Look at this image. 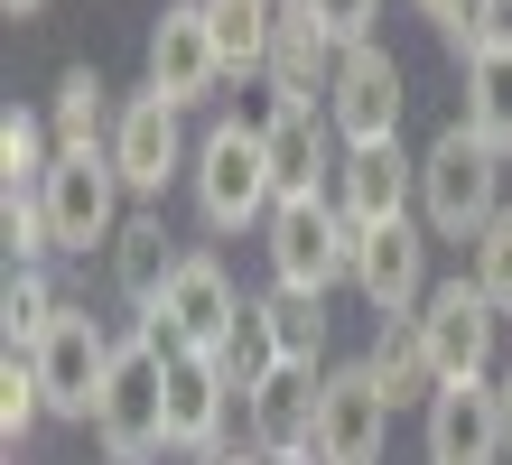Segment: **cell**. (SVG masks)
Wrapping results in <instances>:
<instances>
[{
    "label": "cell",
    "instance_id": "obj_34",
    "mask_svg": "<svg viewBox=\"0 0 512 465\" xmlns=\"http://www.w3.org/2000/svg\"><path fill=\"white\" fill-rule=\"evenodd\" d=\"M0 10H10V19H38V10H47V0H0Z\"/></svg>",
    "mask_w": 512,
    "mask_h": 465
},
{
    "label": "cell",
    "instance_id": "obj_6",
    "mask_svg": "<svg viewBox=\"0 0 512 465\" xmlns=\"http://www.w3.org/2000/svg\"><path fill=\"white\" fill-rule=\"evenodd\" d=\"M261 233H270V279L280 289L326 298L336 279H354V224H345L336 196H280Z\"/></svg>",
    "mask_w": 512,
    "mask_h": 465
},
{
    "label": "cell",
    "instance_id": "obj_13",
    "mask_svg": "<svg viewBox=\"0 0 512 465\" xmlns=\"http://www.w3.org/2000/svg\"><path fill=\"white\" fill-rule=\"evenodd\" d=\"M233 410H243V382L224 372V354H168V447H224Z\"/></svg>",
    "mask_w": 512,
    "mask_h": 465
},
{
    "label": "cell",
    "instance_id": "obj_9",
    "mask_svg": "<svg viewBox=\"0 0 512 465\" xmlns=\"http://www.w3.org/2000/svg\"><path fill=\"white\" fill-rule=\"evenodd\" d=\"M401 66H391V47H345L336 56V84H326V121H336V140L345 149H382V140H401Z\"/></svg>",
    "mask_w": 512,
    "mask_h": 465
},
{
    "label": "cell",
    "instance_id": "obj_15",
    "mask_svg": "<svg viewBox=\"0 0 512 465\" xmlns=\"http://www.w3.org/2000/svg\"><path fill=\"white\" fill-rule=\"evenodd\" d=\"M149 84H159L177 112L205 103V93L224 84V56H215V28H205V0H177V10L149 28Z\"/></svg>",
    "mask_w": 512,
    "mask_h": 465
},
{
    "label": "cell",
    "instance_id": "obj_21",
    "mask_svg": "<svg viewBox=\"0 0 512 465\" xmlns=\"http://www.w3.org/2000/svg\"><path fill=\"white\" fill-rule=\"evenodd\" d=\"M280 10L289 0H205V28H215V56H224V84H243L270 66V38H280Z\"/></svg>",
    "mask_w": 512,
    "mask_h": 465
},
{
    "label": "cell",
    "instance_id": "obj_2",
    "mask_svg": "<svg viewBox=\"0 0 512 465\" xmlns=\"http://www.w3.org/2000/svg\"><path fill=\"white\" fill-rule=\"evenodd\" d=\"M187 186H196V214L215 233H243V224H270V205H280V177H270V149H261V131H243V121H215V131L196 140V168H187Z\"/></svg>",
    "mask_w": 512,
    "mask_h": 465
},
{
    "label": "cell",
    "instance_id": "obj_10",
    "mask_svg": "<svg viewBox=\"0 0 512 465\" xmlns=\"http://www.w3.org/2000/svg\"><path fill=\"white\" fill-rule=\"evenodd\" d=\"M112 168H122L131 196H168V177H177V168H196L187 131H177V103H168L159 84L122 93V112H112Z\"/></svg>",
    "mask_w": 512,
    "mask_h": 465
},
{
    "label": "cell",
    "instance_id": "obj_32",
    "mask_svg": "<svg viewBox=\"0 0 512 465\" xmlns=\"http://www.w3.org/2000/svg\"><path fill=\"white\" fill-rule=\"evenodd\" d=\"M280 112H289V93L270 84V75H243V103H233V121H243V131H261V140H270V121H280Z\"/></svg>",
    "mask_w": 512,
    "mask_h": 465
},
{
    "label": "cell",
    "instance_id": "obj_8",
    "mask_svg": "<svg viewBox=\"0 0 512 465\" xmlns=\"http://www.w3.org/2000/svg\"><path fill=\"white\" fill-rule=\"evenodd\" d=\"M391 438V391L373 382V363H326L317 372V465H382Z\"/></svg>",
    "mask_w": 512,
    "mask_h": 465
},
{
    "label": "cell",
    "instance_id": "obj_36",
    "mask_svg": "<svg viewBox=\"0 0 512 465\" xmlns=\"http://www.w3.org/2000/svg\"><path fill=\"white\" fill-rule=\"evenodd\" d=\"M112 465H131V456H112Z\"/></svg>",
    "mask_w": 512,
    "mask_h": 465
},
{
    "label": "cell",
    "instance_id": "obj_37",
    "mask_svg": "<svg viewBox=\"0 0 512 465\" xmlns=\"http://www.w3.org/2000/svg\"><path fill=\"white\" fill-rule=\"evenodd\" d=\"M298 465H317V456H298Z\"/></svg>",
    "mask_w": 512,
    "mask_h": 465
},
{
    "label": "cell",
    "instance_id": "obj_33",
    "mask_svg": "<svg viewBox=\"0 0 512 465\" xmlns=\"http://www.w3.org/2000/svg\"><path fill=\"white\" fill-rule=\"evenodd\" d=\"M196 465H243V447H233V438H224V447H205ZM252 465H270V456H252Z\"/></svg>",
    "mask_w": 512,
    "mask_h": 465
},
{
    "label": "cell",
    "instance_id": "obj_12",
    "mask_svg": "<svg viewBox=\"0 0 512 465\" xmlns=\"http://www.w3.org/2000/svg\"><path fill=\"white\" fill-rule=\"evenodd\" d=\"M503 382H438L429 391V465H503Z\"/></svg>",
    "mask_w": 512,
    "mask_h": 465
},
{
    "label": "cell",
    "instance_id": "obj_18",
    "mask_svg": "<svg viewBox=\"0 0 512 465\" xmlns=\"http://www.w3.org/2000/svg\"><path fill=\"white\" fill-rule=\"evenodd\" d=\"M270 177H280V196H317L326 177H336V121H326V103H289L280 121H270Z\"/></svg>",
    "mask_w": 512,
    "mask_h": 465
},
{
    "label": "cell",
    "instance_id": "obj_24",
    "mask_svg": "<svg viewBox=\"0 0 512 465\" xmlns=\"http://www.w3.org/2000/svg\"><path fill=\"white\" fill-rule=\"evenodd\" d=\"M364 363H373V382L391 391V410L438 391V354H429V335H419V317H382V335H373Z\"/></svg>",
    "mask_w": 512,
    "mask_h": 465
},
{
    "label": "cell",
    "instance_id": "obj_7",
    "mask_svg": "<svg viewBox=\"0 0 512 465\" xmlns=\"http://www.w3.org/2000/svg\"><path fill=\"white\" fill-rule=\"evenodd\" d=\"M112 345L122 335H103V317L94 307H56V326L28 345V363H38V391H47V410L56 419H94V400H103V382H112Z\"/></svg>",
    "mask_w": 512,
    "mask_h": 465
},
{
    "label": "cell",
    "instance_id": "obj_3",
    "mask_svg": "<svg viewBox=\"0 0 512 465\" xmlns=\"http://www.w3.org/2000/svg\"><path fill=\"white\" fill-rule=\"evenodd\" d=\"M94 438H103V456H131V465H149L168 447V354L149 335L112 345V382L94 400Z\"/></svg>",
    "mask_w": 512,
    "mask_h": 465
},
{
    "label": "cell",
    "instance_id": "obj_25",
    "mask_svg": "<svg viewBox=\"0 0 512 465\" xmlns=\"http://www.w3.org/2000/svg\"><path fill=\"white\" fill-rule=\"evenodd\" d=\"M261 317H270V345H280V363H298V372H326V298H308V289H280V279H270Z\"/></svg>",
    "mask_w": 512,
    "mask_h": 465
},
{
    "label": "cell",
    "instance_id": "obj_27",
    "mask_svg": "<svg viewBox=\"0 0 512 465\" xmlns=\"http://www.w3.org/2000/svg\"><path fill=\"white\" fill-rule=\"evenodd\" d=\"M56 307H66V298L47 289V270H10V289H0V326H10V345H19V354L56 326Z\"/></svg>",
    "mask_w": 512,
    "mask_h": 465
},
{
    "label": "cell",
    "instance_id": "obj_31",
    "mask_svg": "<svg viewBox=\"0 0 512 465\" xmlns=\"http://www.w3.org/2000/svg\"><path fill=\"white\" fill-rule=\"evenodd\" d=\"M298 10H308L336 47H364V38H373V19H382V0H298Z\"/></svg>",
    "mask_w": 512,
    "mask_h": 465
},
{
    "label": "cell",
    "instance_id": "obj_4",
    "mask_svg": "<svg viewBox=\"0 0 512 465\" xmlns=\"http://www.w3.org/2000/svg\"><path fill=\"white\" fill-rule=\"evenodd\" d=\"M243 289H233V270L215 261V252H187V270L168 279V298L140 317V335L159 354H224L233 345V326H243Z\"/></svg>",
    "mask_w": 512,
    "mask_h": 465
},
{
    "label": "cell",
    "instance_id": "obj_14",
    "mask_svg": "<svg viewBox=\"0 0 512 465\" xmlns=\"http://www.w3.org/2000/svg\"><path fill=\"white\" fill-rule=\"evenodd\" d=\"M354 289L373 298V317H419L429 307V242H419L410 214L354 233Z\"/></svg>",
    "mask_w": 512,
    "mask_h": 465
},
{
    "label": "cell",
    "instance_id": "obj_22",
    "mask_svg": "<svg viewBox=\"0 0 512 465\" xmlns=\"http://www.w3.org/2000/svg\"><path fill=\"white\" fill-rule=\"evenodd\" d=\"M112 84L94 75V66H66L56 75V93H47V131H56V149H112Z\"/></svg>",
    "mask_w": 512,
    "mask_h": 465
},
{
    "label": "cell",
    "instance_id": "obj_16",
    "mask_svg": "<svg viewBox=\"0 0 512 465\" xmlns=\"http://www.w3.org/2000/svg\"><path fill=\"white\" fill-rule=\"evenodd\" d=\"M243 438H252V456H270V465H298L317 447V372H270L261 391H243Z\"/></svg>",
    "mask_w": 512,
    "mask_h": 465
},
{
    "label": "cell",
    "instance_id": "obj_19",
    "mask_svg": "<svg viewBox=\"0 0 512 465\" xmlns=\"http://www.w3.org/2000/svg\"><path fill=\"white\" fill-rule=\"evenodd\" d=\"M187 270V252H177V233H168V214H131L122 242H112V289H122L140 317L168 298V279Z\"/></svg>",
    "mask_w": 512,
    "mask_h": 465
},
{
    "label": "cell",
    "instance_id": "obj_23",
    "mask_svg": "<svg viewBox=\"0 0 512 465\" xmlns=\"http://www.w3.org/2000/svg\"><path fill=\"white\" fill-rule=\"evenodd\" d=\"M457 121H466V131H485L503 159H512V28H503L494 47L466 56V112Z\"/></svg>",
    "mask_w": 512,
    "mask_h": 465
},
{
    "label": "cell",
    "instance_id": "obj_29",
    "mask_svg": "<svg viewBox=\"0 0 512 465\" xmlns=\"http://www.w3.org/2000/svg\"><path fill=\"white\" fill-rule=\"evenodd\" d=\"M47 419V391H38V363H28L19 345H10V363H0V438H28V428Z\"/></svg>",
    "mask_w": 512,
    "mask_h": 465
},
{
    "label": "cell",
    "instance_id": "obj_20",
    "mask_svg": "<svg viewBox=\"0 0 512 465\" xmlns=\"http://www.w3.org/2000/svg\"><path fill=\"white\" fill-rule=\"evenodd\" d=\"M336 56H345V47H336V38H326V28H317L308 10H298V0H289V10H280V38H270V66H261V75L280 84L289 103H317V93L336 84Z\"/></svg>",
    "mask_w": 512,
    "mask_h": 465
},
{
    "label": "cell",
    "instance_id": "obj_35",
    "mask_svg": "<svg viewBox=\"0 0 512 465\" xmlns=\"http://www.w3.org/2000/svg\"><path fill=\"white\" fill-rule=\"evenodd\" d=\"M419 10H429V19H447V10H457V0H419Z\"/></svg>",
    "mask_w": 512,
    "mask_h": 465
},
{
    "label": "cell",
    "instance_id": "obj_30",
    "mask_svg": "<svg viewBox=\"0 0 512 465\" xmlns=\"http://www.w3.org/2000/svg\"><path fill=\"white\" fill-rule=\"evenodd\" d=\"M466 279H475V289H485L503 317H512V214H494V224L466 242Z\"/></svg>",
    "mask_w": 512,
    "mask_h": 465
},
{
    "label": "cell",
    "instance_id": "obj_28",
    "mask_svg": "<svg viewBox=\"0 0 512 465\" xmlns=\"http://www.w3.org/2000/svg\"><path fill=\"white\" fill-rule=\"evenodd\" d=\"M224 372H233L243 391H261L270 372H289V363H280V345H270V317H261V298L243 307V326H233V345H224Z\"/></svg>",
    "mask_w": 512,
    "mask_h": 465
},
{
    "label": "cell",
    "instance_id": "obj_17",
    "mask_svg": "<svg viewBox=\"0 0 512 465\" xmlns=\"http://www.w3.org/2000/svg\"><path fill=\"white\" fill-rule=\"evenodd\" d=\"M410 196H419V159H401V140H382V149H345V168H336V205H345V224H354V233L401 224Z\"/></svg>",
    "mask_w": 512,
    "mask_h": 465
},
{
    "label": "cell",
    "instance_id": "obj_1",
    "mask_svg": "<svg viewBox=\"0 0 512 465\" xmlns=\"http://www.w3.org/2000/svg\"><path fill=\"white\" fill-rule=\"evenodd\" d=\"M494 214H503V149L485 131H466V121H447L419 149V224L447 242H475Z\"/></svg>",
    "mask_w": 512,
    "mask_h": 465
},
{
    "label": "cell",
    "instance_id": "obj_11",
    "mask_svg": "<svg viewBox=\"0 0 512 465\" xmlns=\"http://www.w3.org/2000/svg\"><path fill=\"white\" fill-rule=\"evenodd\" d=\"M419 335H429V354H438V382H475V372H494L503 307L475 289V279H438L429 307H419Z\"/></svg>",
    "mask_w": 512,
    "mask_h": 465
},
{
    "label": "cell",
    "instance_id": "obj_26",
    "mask_svg": "<svg viewBox=\"0 0 512 465\" xmlns=\"http://www.w3.org/2000/svg\"><path fill=\"white\" fill-rule=\"evenodd\" d=\"M0 168H10V186H47V168H56L47 112H19V103H10V121H0Z\"/></svg>",
    "mask_w": 512,
    "mask_h": 465
},
{
    "label": "cell",
    "instance_id": "obj_5",
    "mask_svg": "<svg viewBox=\"0 0 512 465\" xmlns=\"http://www.w3.org/2000/svg\"><path fill=\"white\" fill-rule=\"evenodd\" d=\"M47 233H56V252H112L122 242V168H112V149H56V168H47Z\"/></svg>",
    "mask_w": 512,
    "mask_h": 465
}]
</instances>
